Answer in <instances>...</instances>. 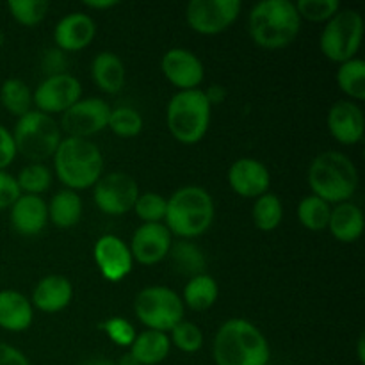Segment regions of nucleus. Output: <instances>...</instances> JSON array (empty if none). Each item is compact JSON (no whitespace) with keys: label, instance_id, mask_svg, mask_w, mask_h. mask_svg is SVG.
<instances>
[{"label":"nucleus","instance_id":"423d86ee","mask_svg":"<svg viewBox=\"0 0 365 365\" xmlns=\"http://www.w3.org/2000/svg\"><path fill=\"white\" fill-rule=\"evenodd\" d=\"M212 106L202 89L178 91L166 109V123L171 135L182 145H196L207 135Z\"/></svg>","mask_w":365,"mask_h":365},{"label":"nucleus","instance_id":"2eb2a0df","mask_svg":"<svg viewBox=\"0 0 365 365\" xmlns=\"http://www.w3.org/2000/svg\"><path fill=\"white\" fill-rule=\"evenodd\" d=\"M160 70L178 91L198 89L205 78V68L200 57L185 48L168 50L160 61Z\"/></svg>","mask_w":365,"mask_h":365},{"label":"nucleus","instance_id":"9d476101","mask_svg":"<svg viewBox=\"0 0 365 365\" xmlns=\"http://www.w3.org/2000/svg\"><path fill=\"white\" fill-rule=\"evenodd\" d=\"M93 198L96 207L107 216H123L134 210L139 198V185L130 175L123 171H110L96 182Z\"/></svg>","mask_w":365,"mask_h":365},{"label":"nucleus","instance_id":"8fccbe9b","mask_svg":"<svg viewBox=\"0 0 365 365\" xmlns=\"http://www.w3.org/2000/svg\"><path fill=\"white\" fill-rule=\"evenodd\" d=\"M135 365H138V364H135Z\"/></svg>","mask_w":365,"mask_h":365},{"label":"nucleus","instance_id":"cd10ccee","mask_svg":"<svg viewBox=\"0 0 365 365\" xmlns=\"http://www.w3.org/2000/svg\"><path fill=\"white\" fill-rule=\"evenodd\" d=\"M171 262H173L175 269L182 274H187L189 278L203 274L207 269V259L205 253L196 246L195 242L180 239L178 242H173L170 250Z\"/></svg>","mask_w":365,"mask_h":365},{"label":"nucleus","instance_id":"09e8293b","mask_svg":"<svg viewBox=\"0 0 365 365\" xmlns=\"http://www.w3.org/2000/svg\"><path fill=\"white\" fill-rule=\"evenodd\" d=\"M4 45V34H2V31H0V46Z\"/></svg>","mask_w":365,"mask_h":365},{"label":"nucleus","instance_id":"4c0bfd02","mask_svg":"<svg viewBox=\"0 0 365 365\" xmlns=\"http://www.w3.org/2000/svg\"><path fill=\"white\" fill-rule=\"evenodd\" d=\"M171 346L184 353H196L202 349L203 346V334L195 323L189 321H182L177 327L171 330L170 335Z\"/></svg>","mask_w":365,"mask_h":365},{"label":"nucleus","instance_id":"a878e982","mask_svg":"<svg viewBox=\"0 0 365 365\" xmlns=\"http://www.w3.org/2000/svg\"><path fill=\"white\" fill-rule=\"evenodd\" d=\"M48 220L57 228H71L82 217V200L71 189H61L48 203Z\"/></svg>","mask_w":365,"mask_h":365},{"label":"nucleus","instance_id":"c85d7f7f","mask_svg":"<svg viewBox=\"0 0 365 365\" xmlns=\"http://www.w3.org/2000/svg\"><path fill=\"white\" fill-rule=\"evenodd\" d=\"M252 217L253 223L260 232L277 230L278 225L284 220V205H282L280 198L273 192H266V195L259 196L253 203Z\"/></svg>","mask_w":365,"mask_h":365},{"label":"nucleus","instance_id":"f3484780","mask_svg":"<svg viewBox=\"0 0 365 365\" xmlns=\"http://www.w3.org/2000/svg\"><path fill=\"white\" fill-rule=\"evenodd\" d=\"M228 184L235 195L242 198H259L266 195L271 184V175L266 164L252 157L237 159L228 170Z\"/></svg>","mask_w":365,"mask_h":365},{"label":"nucleus","instance_id":"393cba45","mask_svg":"<svg viewBox=\"0 0 365 365\" xmlns=\"http://www.w3.org/2000/svg\"><path fill=\"white\" fill-rule=\"evenodd\" d=\"M328 230L339 242H355L364 232L362 209L351 202L339 203L335 209H331Z\"/></svg>","mask_w":365,"mask_h":365},{"label":"nucleus","instance_id":"20e7f679","mask_svg":"<svg viewBox=\"0 0 365 365\" xmlns=\"http://www.w3.org/2000/svg\"><path fill=\"white\" fill-rule=\"evenodd\" d=\"M309 185L312 195L327 203H344L353 198L359 187V171L346 153L323 152L310 163Z\"/></svg>","mask_w":365,"mask_h":365},{"label":"nucleus","instance_id":"2f4dec72","mask_svg":"<svg viewBox=\"0 0 365 365\" xmlns=\"http://www.w3.org/2000/svg\"><path fill=\"white\" fill-rule=\"evenodd\" d=\"M331 207L330 203L323 202L317 196L310 195L299 202L298 205V220L307 230L310 232H321L328 228V221H330Z\"/></svg>","mask_w":365,"mask_h":365},{"label":"nucleus","instance_id":"58836bf2","mask_svg":"<svg viewBox=\"0 0 365 365\" xmlns=\"http://www.w3.org/2000/svg\"><path fill=\"white\" fill-rule=\"evenodd\" d=\"M107 337L120 348H130L132 342L138 337L134 324L130 321L123 319V317H110L106 324H103Z\"/></svg>","mask_w":365,"mask_h":365},{"label":"nucleus","instance_id":"5701e85b","mask_svg":"<svg viewBox=\"0 0 365 365\" xmlns=\"http://www.w3.org/2000/svg\"><path fill=\"white\" fill-rule=\"evenodd\" d=\"M171 351L170 335L157 330H145L138 334L130 346V359L138 365H159Z\"/></svg>","mask_w":365,"mask_h":365},{"label":"nucleus","instance_id":"ddd939ff","mask_svg":"<svg viewBox=\"0 0 365 365\" xmlns=\"http://www.w3.org/2000/svg\"><path fill=\"white\" fill-rule=\"evenodd\" d=\"M81 82L73 75L63 73L46 77L32 95V103H36L38 107L36 110L52 116V114L66 113L73 103L81 100Z\"/></svg>","mask_w":365,"mask_h":365},{"label":"nucleus","instance_id":"4468645a","mask_svg":"<svg viewBox=\"0 0 365 365\" xmlns=\"http://www.w3.org/2000/svg\"><path fill=\"white\" fill-rule=\"evenodd\" d=\"M173 235L164 223H143L134 232L130 241V253L135 262L143 266H155L170 255Z\"/></svg>","mask_w":365,"mask_h":365},{"label":"nucleus","instance_id":"a211bd4d","mask_svg":"<svg viewBox=\"0 0 365 365\" xmlns=\"http://www.w3.org/2000/svg\"><path fill=\"white\" fill-rule=\"evenodd\" d=\"M328 130L341 145H356L364 138V110L351 100H339L328 113Z\"/></svg>","mask_w":365,"mask_h":365},{"label":"nucleus","instance_id":"b1692460","mask_svg":"<svg viewBox=\"0 0 365 365\" xmlns=\"http://www.w3.org/2000/svg\"><path fill=\"white\" fill-rule=\"evenodd\" d=\"M91 77L107 95H118L125 86V64L114 52H100L91 63Z\"/></svg>","mask_w":365,"mask_h":365},{"label":"nucleus","instance_id":"de8ad7c7","mask_svg":"<svg viewBox=\"0 0 365 365\" xmlns=\"http://www.w3.org/2000/svg\"><path fill=\"white\" fill-rule=\"evenodd\" d=\"M359 362L365 364V335H360L359 339Z\"/></svg>","mask_w":365,"mask_h":365},{"label":"nucleus","instance_id":"a18cd8bd","mask_svg":"<svg viewBox=\"0 0 365 365\" xmlns=\"http://www.w3.org/2000/svg\"><path fill=\"white\" fill-rule=\"evenodd\" d=\"M84 6L89 7V9L100 11V9H110V7H116L118 2L116 0H88V2H84Z\"/></svg>","mask_w":365,"mask_h":365},{"label":"nucleus","instance_id":"6e6552de","mask_svg":"<svg viewBox=\"0 0 365 365\" xmlns=\"http://www.w3.org/2000/svg\"><path fill=\"white\" fill-rule=\"evenodd\" d=\"M364 38L362 14L355 9H341L324 25L319 38L321 52L331 63L355 59Z\"/></svg>","mask_w":365,"mask_h":365},{"label":"nucleus","instance_id":"6ab92c4d","mask_svg":"<svg viewBox=\"0 0 365 365\" xmlns=\"http://www.w3.org/2000/svg\"><path fill=\"white\" fill-rule=\"evenodd\" d=\"M96 36V24L89 14L70 13L61 18L53 31L56 48L68 52H78L88 48Z\"/></svg>","mask_w":365,"mask_h":365},{"label":"nucleus","instance_id":"473e14b6","mask_svg":"<svg viewBox=\"0 0 365 365\" xmlns=\"http://www.w3.org/2000/svg\"><path fill=\"white\" fill-rule=\"evenodd\" d=\"M16 184L20 187L21 195H34L39 196L41 192L48 191L52 185V173L45 164L31 163L18 173Z\"/></svg>","mask_w":365,"mask_h":365},{"label":"nucleus","instance_id":"f257e3e1","mask_svg":"<svg viewBox=\"0 0 365 365\" xmlns=\"http://www.w3.org/2000/svg\"><path fill=\"white\" fill-rule=\"evenodd\" d=\"M216 365H269L271 348L266 335L246 319H228L212 344Z\"/></svg>","mask_w":365,"mask_h":365},{"label":"nucleus","instance_id":"412c9836","mask_svg":"<svg viewBox=\"0 0 365 365\" xmlns=\"http://www.w3.org/2000/svg\"><path fill=\"white\" fill-rule=\"evenodd\" d=\"M73 298V287L66 277L50 274L38 282L32 292V307L46 314H56L66 309Z\"/></svg>","mask_w":365,"mask_h":365},{"label":"nucleus","instance_id":"f704fd0d","mask_svg":"<svg viewBox=\"0 0 365 365\" xmlns=\"http://www.w3.org/2000/svg\"><path fill=\"white\" fill-rule=\"evenodd\" d=\"M107 127L118 135V138L130 139L135 135L141 134L143 130V118L132 107H116V109H110L109 116V125Z\"/></svg>","mask_w":365,"mask_h":365},{"label":"nucleus","instance_id":"37998d69","mask_svg":"<svg viewBox=\"0 0 365 365\" xmlns=\"http://www.w3.org/2000/svg\"><path fill=\"white\" fill-rule=\"evenodd\" d=\"M0 365H31V362L18 348L0 342Z\"/></svg>","mask_w":365,"mask_h":365},{"label":"nucleus","instance_id":"0eeeda50","mask_svg":"<svg viewBox=\"0 0 365 365\" xmlns=\"http://www.w3.org/2000/svg\"><path fill=\"white\" fill-rule=\"evenodd\" d=\"M16 146V153L24 155L34 164L53 157L59 143L63 141L61 127L52 116L39 110H29L18 118L14 132H11Z\"/></svg>","mask_w":365,"mask_h":365},{"label":"nucleus","instance_id":"bb28decb","mask_svg":"<svg viewBox=\"0 0 365 365\" xmlns=\"http://www.w3.org/2000/svg\"><path fill=\"white\" fill-rule=\"evenodd\" d=\"M217 296H220L217 282L210 274L203 273L198 274V277L189 278L187 285L184 287L182 303H185L191 310L203 312V310H209L217 302Z\"/></svg>","mask_w":365,"mask_h":365},{"label":"nucleus","instance_id":"f03ea898","mask_svg":"<svg viewBox=\"0 0 365 365\" xmlns=\"http://www.w3.org/2000/svg\"><path fill=\"white\" fill-rule=\"evenodd\" d=\"M248 31L260 48L280 50L296 41L302 18L291 0H264L250 13Z\"/></svg>","mask_w":365,"mask_h":365},{"label":"nucleus","instance_id":"c03bdc74","mask_svg":"<svg viewBox=\"0 0 365 365\" xmlns=\"http://www.w3.org/2000/svg\"><path fill=\"white\" fill-rule=\"evenodd\" d=\"M203 93H205V96H207V100H209L210 106H214V103L225 102V96H227V91H225V89L221 88V86H217V84L209 86V89H207V91H203Z\"/></svg>","mask_w":365,"mask_h":365},{"label":"nucleus","instance_id":"dca6fc26","mask_svg":"<svg viewBox=\"0 0 365 365\" xmlns=\"http://www.w3.org/2000/svg\"><path fill=\"white\" fill-rule=\"evenodd\" d=\"M93 257L100 274L109 282H120L127 278L134 266L130 248L118 235H102L95 242Z\"/></svg>","mask_w":365,"mask_h":365},{"label":"nucleus","instance_id":"4be33fe9","mask_svg":"<svg viewBox=\"0 0 365 365\" xmlns=\"http://www.w3.org/2000/svg\"><path fill=\"white\" fill-rule=\"evenodd\" d=\"M34 319V309L27 296L18 291H0V328L6 331H25Z\"/></svg>","mask_w":365,"mask_h":365},{"label":"nucleus","instance_id":"1a4fd4ad","mask_svg":"<svg viewBox=\"0 0 365 365\" xmlns=\"http://www.w3.org/2000/svg\"><path fill=\"white\" fill-rule=\"evenodd\" d=\"M134 310L138 319L148 330L164 334L184 321V303L180 296L164 285H152L139 291L135 296Z\"/></svg>","mask_w":365,"mask_h":365},{"label":"nucleus","instance_id":"e433bc0d","mask_svg":"<svg viewBox=\"0 0 365 365\" xmlns=\"http://www.w3.org/2000/svg\"><path fill=\"white\" fill-rule=\"evenodd\" d=\"M294 6L302 20L314 21V24L328 21L341 11L339 0H299Z\"/></svg>","mask_w":365,"mask_h":365},{"label":"nucleus","instance_id":"39448f33","mask_svg":"<svg viewBox=\"0 0 365 365\" xmlns=\"http://www.w3.org/2000/svg\"><path fill=\"white\" fill-rule=\"evenodd\" d=\"M57 178L71 191L89 189L103 175V155L89 139L64 138L53 153Z\"/></svg>","mask_w":365,"mask_h":365},{"label":"nucleus","instance_id":"aec40b11","mask_svg":"<svg viewBox=\"0 0 365 365\" xmlns=\"http://www.w3.org/2000/svg\"><path fill=\"white\" fill-rule=\"evenodd\" d=\"M11 225L25 237H32L45 230L48 223V207L41 196L21 195L11 207Z\"/></svg>","mask_w":365,"mask_h":365},{"label":"nucleus","instance_id":"72a5a7b5","mask_svg":"<svg viewBox=\"0 0 365 365\" xmlns=\"http://www.w3.org/2000/svg\"><path fill=\"white\" fill-rule=\"evenodd\" d=\"M11 16L24 27H34L45 20L50 9L46 0H9L7 2Z\"/></svg>","mask_w":365,"mask_h":365},{"label":"nucleus","instance_id":"a19ab883","mask_svg":"<svg viewBox=\"0 0 365 365\" xmlns=\"http://www.w3.org/2000/svg\"><path fill=\"white\" fill-rule=\"evenodd\" d=\"M20 196L21 191L16 184V178L6 171H0V210L11 209Z\"/></svg>","mask_w":365,"mask_h":365},{"label":"nucleus","instance_id":"7c9ffc66","mask_svg":"<svg viewBox=\"0 0 365 365\" xmlns=\"http://www.w3.org/2000/svg\"><path fill=\"white\" fill-rule=\"evenodd\" d=\"M337 84L346 96L365 100V63L362 59L346 61L339 66Z\"/></svg>","mask_w":365,"mask_h":365},{"label":"nucleus","instance_id":"f8f14e48","mask_svg":"<svg viewBox=\"0 0 365 365\" xmlns=\"http://www.w3.org/2000/svg\"><path fill=\"white\" fill-rule=\"evenodd\" d=\"M110 107L102 98H84L70 107L61 118V130L68 138L89 139L91 135L100 134L109 125Z\"/></svg>","mask_w":365,"mask_h":365},{"label":"nucleus","instance_id":"c9c22d12","mask_svg":"<svg viewBox=\"0 0 365 365\" xmlns=\"http://www.w3.org/2000/svg\"><path fill=\"white\" fill-rule=\"evenodd\" d=\"M168 200L159 192H145L139 195L134 205V212L143 223H163L166 216Z\"/></svg>","mask_w":365,"mask_h":365},{"label":"nucleus","instance_id":"79ce46f5","mask_svg":"<svg viewBox=\"0 0 365 365\" xmlns=\"http://www.w3.org/2000/svg\"><path fill=\"white\" fill-rule=\"evenodd\" d=\"M16 157V146H14L13 134L4 125H0V171L11 166Z\"/></svg>","mask_w":365,"mask_h":365},{"label":"nucleus","instance_id":"7ed1b4c3","mask_svg":"<svg viewBox=\"0 0 365 365\" xmlns=\"http://www.w3.org/2000/svg\"><path fill=\"white\" fill-rule=\"evenodd\" d=\"M216 207L212 196L200 185H184L168 198L166 228L171 235L191 241L212 227Z\"/></svg>","mask_w":365,"mask_h":365},{"label":"nucleus","instance_id":"c756f323","mask_svg":"<svg viewBox=\"0 0 365 365\" xmlns=\"http://www.w3.org/2000/svg\"><path fill=\"white\" fill-rule=\"evenodd\" d=\"M0 102L7 113L21 118L31 110L32 93L29 86L20 78H7L0 88Z\"/></svg>","mask_w":365,"mask_h":365},{"label":"nucleus","instance_id":"ea45409f","mask_svg":"<svg viewBox=\"0 0 365 365\" xmlns=\"http://www.w3.org/2000/svg\"><path fill=\"white\" fill-rule=\"evenodd\" d=\"M41 68L46 73V77H53V75H63L68 70V57L63 50L59 48H48L43 53Z\"/></svg>","mask_w":365,"mask_h":365},{"label":"nucleus","instance_id":"49530a36","mask_svg":"<svg viewBox=\"0 0 365 365\" xmlns=\"http://www.w3.org/2000/svg\"><path fill=\"white\" fill-rule=\"evenodd\" d=\"M78 365H118V364L110 362V360H107V359H89V360H86V362H82Z\"/></svg>","mask_w":365,"mask_h":365},{"label":"nucleus","instance_id":"9b49d317","mask_svg":"<svg viewBox=\"0 0 365 365\" xmlns=\"http://www.w3.org/2000/svg\"><path fill=\"white\" fill-rule=\"evenodd\" d=\"M241 9L239 0H192L185 9V20L198 34L216 36L234 25Z\"/></svg>","mask_w":365,"mask_h":365}]
</instances>
